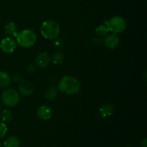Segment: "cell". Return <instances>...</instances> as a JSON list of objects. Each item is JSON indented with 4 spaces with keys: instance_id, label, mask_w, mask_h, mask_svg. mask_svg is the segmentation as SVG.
<instances>
[{
    "instance_id": "obj_1",
    "label": "cell",
    "mask_w": 147,
    "mask_h": 147,
    "mask_svg": "<svg viewBox=\"0 0 147 147\" xmlns=\"http://www.w3.org/2000/svg\"><path fill=\"white\" fill-rule=\"evenodd\" d=\"M80 82L77 78L70 76H66L62 78L57 85V89L62 93L65 95H74L80 90Z\"/></svg>"
},
{
    "instance_id": "obj_2",
    "label": "cell",
    "mask_w": 147,
    "mask_h": 147,
    "mask_svg": "<svg viewBox=\"0 0 147 147\" xmlns=\"http://www.w3.org/2000/svg\"><path fill=\"white\" fill-rule=\"evenodd\" d=\"M15 38L18 45L24 48H30L37 42V34L32 30H23L17 32Z\"/></svg>"
},
{
    "instance_id": "obj_3",
    "label": "cell",
    "mask_w": 147,
    "mask_h": 147,
    "mask_svg": "<svg viewBox=\"0 0 147 147\" xmlns=\"http://www.w3.org/2000/svg\"><path fill=\"white\" fill-rule=\"evenodd\" d=\"M40 32L45 39L53 40L59 36L60 33V27L58 23L52 20L45 21L40 27Z\"/></svg>"
},
{
    "instance_id": "obj_4",
    "label": "cell",
    "mask_w": 147,
    "mask_h": 147,
    "mask_svg": "<svg viewBox=\"0 0 147 147\" xmlns=\"http://www.w3.org/2000/svg\"><path fill=\"white\" fill-rule=\"evenodd\" d=\"M104 24L109 28V31L115 34L123 32L126 27V22L121 16H115L108 20H105Z\"/></svg>"
},
{
    "instance_id": "obj_5",
    "label": "cell",
    "mask_w": 147,
    "mask_h": 147,
    "mask_svg": "<svg viewBox=\"0 0 147 147\" xmlns=\"http://www.w3.org/2000/svg\"><path fill=\"white\" fill-rule=\"evenodd\" d=\"M1 102L7 107H14L17 106L20 100V96L18 92L14 89H7L4 90L1 96Z\"/></svg>"
},
{
    "instance_id": "obj_6",
    "label": "cell",
    "mask_w": 147,
    "mask_h": 147,
    "mask_svg": "<svg viewBox=\"0 0 147 147\" xmlns=\"http://www.w3.org/2000/svg\"><path fill=\"white\" fill-rule=\"evenodd\" d=\"M17 45V42L12 37H7L2 39L0 42V49L1 51L7 54H11L16 50Z\"/></svg>"
},
{
    "instance_id": "obj_7",
    "label": "cell",
    "mask_w": 147,
    "mask_h": 147,
    "mask_svg": "<svg viewBox=\"0 0 147 147\" xmlns=\"http://www.w3.org/2000/svg\"><path fill=\"white\" fill-rule=\"evenodd\" d=\"M119 42H120V40H119V36L115 33L108 34L103 39V42L104 43L105 46L109 49L116 48L119 45Z\"/></svg>"
},
{
    "instance_id": "obj_8",
    "label": "cell",
    "mask_w": 147,
    "mask_h": 147,
    "mask_svg": "<svg viewBox=\"0 0 147 147\" xmlns=\"http://www.w3.org/2000/svg\"><path fill=\"white\" fill-rule=\"evenodd\" d=\"M53 109L48 105H42L37 111V116L42 121L49 120L53 116Z\"/></svg>"
},
{
    "instance_id": "obj_9",
    "label": "cell",
    "mask_w": 147,
    "mask_h": 147,
    "mask_svg": "<svg viewBox=\"0 0 147 147\" xmlns=\"http://www.w3.org/2000/svg\"><path fill=\"white\" fill-rule=\"evenodd\" d=\"M19 92L20 94L24 97H27L32 94L34 87L31 82L27 80H22L19 85Z\"/></svg>"
},
{
    "instance_id": "obj_10",
    "label": "cell",
    "mask_w": 147,
    "mask_h": 147,
    "mask_svg": "<svg viewBox=\"0 0 147 147\" xmlns=\"http://www.w3.org/2000/svg\"><path fill=\"white\" fill-rule=\"evenodd\" d=\"M34 62H35L37 67H40L41 69L45 68L50 63V57L49 56L48 53H45V52H42V53H40V54L36 56Z\"/></svg>"
},
{
    "instance_id": "obj_11",
    "label": "cell",
    "mask_w": 147,
    "mask_h": 147,
    "mask_svg": "<svg viewBox=\"0 0 147 147\" xmlns=\"http://www.w3.org/2000/svg\"><path fill=\"white\" fill-rule=\"evenodd\" d=\"M113 112V107L111 104L109 103H105V104L102 105L100 107L98 111V113L100 116L102 118L105 119V118H108L112 115Z\"/></svg>"
},
{
    "instance_id": "obj_12",
    "label": "cell",
    "mask_w": 147,
    "mask_h": 147,
    "mask_svg": "<svg viewBox=\"0 0 147 147\" xmlns=\"http://www.w3.org/2000/svg\"><path fill=\"white\" fill-rule=\"evenodd\" d=\"M11 77L4 71H0V88L5 89L9 86L11 83Z\"/></svg>"
},
{
    "instance_id": "obj_13",
    "label": "cell",
    "mask_w": 147,
    "mask_h": 147,
    "mask_svg": "<svg viewBox=\"0 0 147 147\" xmlns=\"http://www.w3.org/2000/svg\"><path fill=\"white\" fill-rule=\"evenodd\" d=\"M57 96V89L55 86H50L45 92V98L47 100H53Z\"/></svg>"
},
{
    "instance_id": "obj_14",
    "label": "cell",
    "mask_w": 147,
    "mask_h": 147,
    "mask_svg": "<svg viewBox=\"0 0 147 147\" xmlns=\"http://www.w3.org/2000/svg\"><path fill=\"white\" fill-rule=\"evenodd\" d=\"M20 140L17 136H11L4 142V147H20Z\"/></svg>"
},
{
    "instance_id": "obj_15",
    "label": "cell",
    "mask_w": 147,
    "mask_h": 147,
    "mask_svg": "<svg viewBox=\"0 0 147 147\" xmlns=\"http://www.w3.org/2000/svg\"><path fill=\"white\" fill-rule=\"evenodd\" d=\"M4 29H5L6 34L11 36V37H15L17 32H17V25H16L15 23L12 22H10L7 23V24H6Z\"/></svg>"
},
{
    "instance_id": "obj_16",
    "label": "cell",
    "mask_w": 147,
    "mask_h": 147,
    "mask_svg": "<svg viewBox=\"0 0 147 147\" xmlns=\"http://www.w3.org/2000/svg\"><path fill=\"white\" fill-rule=\"evenodd\" d=\"M109 30L107 26L103 23V24H100V25L98 26L96 28V33L98 37H104L109 34Z\"/></svg>"
},
{
    "instance_id": "obj_17",
    "label": "cell",
    "mask_w": 147,
    "mask_h": 147,
    "mask_svg": "<svg viewBox=\"0 0 147 147\" xmlns=\"http://www.w3.org/2000/svg\"><path fill=\"white\" fill-rule=\"evenodd\" d=\"M0 116H1V121L4 123L11 121L13 119L12 113H11V111L8 110V109H4V110H3L1 111Z\"/></svg>"
},
{
    "instance_id": "obj_18",
    "label": "cell",
    "mask_w": 147,
    "mask_h": 147,
    "mask_svg": "<svg viewBox=\"0 0 147 147\" xmlns=\"http://www.w3.org/2000/svg\"><path fill=\"white\" fill-rule=\"evenodd\" d=\"M52 62L55 65H60L64 60V55L61 52H56L52 56Z\"/></svg>"
},
{
    "instance_id": "obj_19",
    "label": "cell",
    "mask_w": 147,
    "mask_h": 147,
    "mask_svg": "<svg viewBox=\"0 0 147 147\" xmlns=\"http://www.w3.org/2000/svg\"><path fill=\"white\" fill-rule=\"evenodd\" d=\"M53 45L57 50H61L64 47V42L61 38H59L58 37L53 39Z\"/></svg>"
},
{
    "instance_id": "obj_20",
    "label": "cell",
    "mask_w": 147,
    "mask_h": 147,
    "mask_svg": "<svg viewBox=\"0 0 147 147\" xmlns=\"http://www.w3.org/2000/svg\"><path fill=\"white\" fill-rule=\"evenodd\" d=\"M8 132V128L7 125L2 121H0V139L5 137Z\"/></svg>"
},
{
    "instance_id": "obj_21",
    "label": "cell",
    "mask_w": 147,
    "mask_h": 147,
    "mask_svg": "<svg viewBox=\"0 0 147 147\" xmlns=\"http://www.w3.org/2000/svg\"><path fill=\"white\" fill-rule=\"evenodd\" d=\"M102 42H103V39H102V37H94V38L93 39V44L96 45H100Z\"/></svg>"
},
{
    "instance_id": "obj_22",
    "label": "cell",
    "mask_w": 147,
    "mask_h": 147,
    "mask_svg": "<svg viewBox=\"0 0 147 147\" xmlns=\"http://www.w3.org/2000/svg\"><path fill=\"white\" fill-rule=\"evenodd\" d=\"M35 70V67H34V65H30V67L27 68V71L29 72L30 73H33Z\"/></svg>"
},
{
    "instance_id": "obj_23",
    "label": "cell",
    "mask_w": 147,
    "mask_h": 147,
    "mask_svg": "<svg viewBox=\"0 0 147 147\" xmlns=\"http://www.w3.org/2000/svg\"><path fill=\"white\" fill-rule=\"evenodd\" d=\"M140 147H147V139H144L141 143Z\"/></svg>"
},
{
    "instance_id": "obj_24",
    "label": "cell",
    "mask_w": 147,
    "mask_h": 147,
    "mask_svg": "<svg viewBox=\"0 0 147 147\" xmlns=\"http://www.w3.org/2000/svg\"><path fill=\"white\" fill-rule=\"evenodd\" d=\"M20 78H21V76L18 74H16L14 76V81H18V80H20Z\"/></svg>"
},
{
    "instance_id": "obj_25",
    "label": "cell",
    "mask_w": 147,
    "mask_h": 147,
    "mask_svg": "<svg viewBox=\"0 0 147 147\" xmlns=\"http://www.w3.org/2000/svg\"><path fill=\"white\" fill-rule=\"evenodd\" d=\"M0 147H2V144H1V142H0Z\"/></svg>"
}]
</instances>
